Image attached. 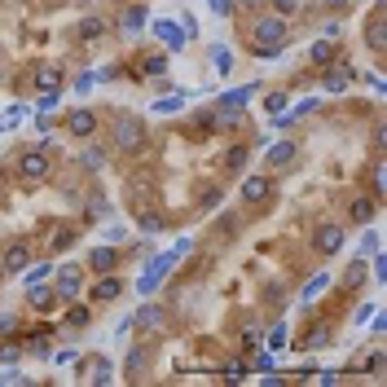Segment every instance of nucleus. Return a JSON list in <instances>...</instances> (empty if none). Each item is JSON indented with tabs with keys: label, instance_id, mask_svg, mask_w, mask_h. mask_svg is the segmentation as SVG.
Returning <instances> with one entry per match:
<instances>
[{
	"label": "nucleus",
	"instance_id": "1",
	"mask_svg": "<svg viewBox=\"0 0 387 387\" xmlns=\"http://www.w3.org/2000/svg\"><path fill=\"white\" fill-rule=\"evenodd\" d=\"M251 36H256V53H260V58H277L282 44H286V18H277V13H273V18L256 22Z\"/></svg>",
	"mask_w": 387,
	"mask_h": 387
},
{
	"label": "nucleus",
	"instance_id": "2",
	"mask_svg": "<svg viewBox=\"0 0 387 387\" xmlns=\"http://www.w3.org/2000/svg\"><path fill=\"white\" fill-rule=\"evenodd\" d=\"M114 145H119L124 155L145 150V124L137 119V114H119V119H114Z\"/></svg>",
	"mask_w": 387,
	"mask_h": 387
},
{
	"label": "nucleus",
	"instance_id": "3",
	"mask_svg": "<svg viewBox=\"0 0 387 387\" xmlns=\"http://www.w3.org/2000/svg\"><path fill=\"white\" fill-rule=\"evenodd\" d=\"M172 264H176V251H163V256H155V260L145 264V273H141V282H137V291H141V295H155V291H159V282L167 277V268H172Z\"/></svg>",
	"mask_w": 387,
	"mask_h": 387
},
{
	"label": "nucleus",
	"instance_id": "4",
	"mask_svg": "<svg viewBox=\"0 0 387 387\" xmlns=\"http://www.w3.org/2000/svg\"><path fill=\"white\" fill-rule=\"evenodd\" d=\"M268 198H273V181L268 176H247L242 181V203L247 207H264Z\"/></svg>",
	"mask_w": 387,
	"mask_h": 387
},
{
	"label": "nucleus",
	"instance_id": "5",
	"mask_svg": "<svg viewBox=\"0 0 387 387\" xmlns=\"http://www.w3.org/2000/svg\"><path fill=\"white\" fill-rule=\"evenodd\" d=\"M18 172H22V181H44L48 176V155H44V150H27L22 163H18Z\"/></svg>",
	"mask_w": 387,
	"mask_h": 387
},
{
	"label": "nucleus",
	"instance_id": "6",
	"mask_svg": "<svg viewBox=\"0 0 387 387\" xmlns=\"http://www.w3.org/2000/svg\"><path fill=\"white\" fill-rule=\"evenodd\" d=\"M317 251H322V256H339L343 251V229L339 225H322L317 229Z\"/></svg>",
	"mask_w": 387,
	"mask_h": 387
},
{
	"label": "nucleus",
	"instance_id": "7",
	"mask_svg": "<svg viewBox=\"0 0 387 387\" xmlns=\"http://www.w3.org/2000/svg\"><path fill=\"white\" fill-rule=\"evenodd\" d=\"M66 132H71V137H93V132H97V114L93 110H71Z\"/></svg>",
	"mask_w": 387,
	"mask_h": 387
},
{
	"label": "nucleus",
	"instance_id": "8",
	"mask_svg": "<svg viewBox=\"0 0 387 387\" xmlns=\"http://www.w3.org/2000/svg\"><path fill=\"white\" fill-rule=\"evenodd\" d=\"M53 295H58V299H75V295H79V268H58Z\"/></svg>",
	"mask_w": 387,
	"mask_h": 387
},
{
	"label": "nucleus",
	"instance_id": "9",
	"mask_svg": "<svg viewBox=\"0 0 387 387\" xmlns=\"http://www.w3.org/2000/svg\"><path fill=\"white\" fill-rule=\"evenodd\" d=\"M119 295H124V277H114V273H102V282L93 286V299H102V304H110Z\"/></svg>",
	"mask_w": 387,
	"mask_h": 387
},
{
	"label": "nucleus",
	"instance_id": "10",
	"mask_svg": "<svg viewBox=\"0 0 387 387\" xmlns=\"http://www.w3.org/2000/svg\"><path fill=\"white\" fill-rule=\"evenodd\" d=\"M132 322H137L141 330H163V308L159 304H141V313L132 317Z\"/></svg>",
	"mask_w": 387,
	"mask_h": 387
},
{
	"label": "nucleus",
	"instance_id": "11",
	"mask_svg": "<svg viewBox=\"0 0 387 387\" xmlns=\"http://www.w3.org/2000/svg\"><path fill=\"white\" fill-rule=\"evenodd\" d=\"M348 84H352L348 66H330V71H326V93H348Z\"/></svg>",
	"mask_w": 387,
	"mask_h": 387
},
{
	"label": "nucleus",
	"instance_id": "12",
	"mask_svg": "<svg viewBox=\"0 0 387 387\" xmlns=\"http://www.w3.org/2000/svg\"><path fill=\"white\" fill-rule=\"evenodd\" d=\"M27 299H31V304H36V308H53V286H40V282H31L27 286Z\"/></svg>",
	"mask_w": 387,
	"mask_h": 387
},
{
	"label": "nucleus",
	"instance_id": "13",
	"mask_svg": "<svg viewBox=\"0 0 387 387\" xmlns=\"http://www.w3.org/2000/svg\"><path fill=\"white\" fill-rule=\"evenodd\" d=\"M114 260H119V251H110V247H97L93 256H88V264L97 268V273H110V268H114Z\"/></svg>",
	"mask_w": 387,
	"mask_h": 387
},
{
	"label": "nucleus",
	"instance_id": "14",
	"mask_svg": "<svg viewBox=\"0 0 387 387\" xmlns=\"http://www.w3.org/2000/svg\"><path fill=\"white\" fill-rule=\"evenodd\" d=\"M295 159V141H277L273 150H268V167H286Z\"/></svg>",
	"mask_w": 387,
	"mask_h": 387
},
{
	"label": "nucleus",
	"instance_id": "15",
	"mask_svg": "<svg viewBox=\"0 0 387 387\" xmlns=\"http://www.w3.org/2000/svg\"><path fill=\"white\" fill-rule=\"evenodd\" d=\"M27 260H31V251H27V247H9V256H5V273H22Z\"/></svg>",
	"mask_w": 387,
	"mask_h": 387
},
{
	"label": "nucleus",
	"instance_id": "16",
	"mask_svg": "<svg viewBox=\"0 0 387 387\" xmlns=\"http://www.w3.org/2000/svg\"><path fill=\"white\" fill-rule=\"evenodd\" d=\"M326 286H330V277H326V273H313V277H308V286H304V295H299V299H304V304H313V299L322 295Z\"/></svg>",
	"mask_w": 387,
	"mask_h": 387
},
{
	"label": "nucleus",
	"instance_id": "17",
	"mask_svg": "<svg viewBox=\"0 0 387 387\" xmlns=\"http://www.w3.org/2000/svg\"><path fill=\"white\" fill-rule=\"evenodd\" d=\"M155 31H159V40H163L167 48H181V44H185V40H181V27H176V22H159Z\"/></svg>",
	"mask_w": 387,
	"mask_h": 387
},
{
	"label": "nucleus",
	"instance_id": "18",
	"mask_svg": "<svg viewBox=\"0 0 387 387\" xmlns=\"http://www.w3.org/2000/svg\"><path fill=\"white\" fill-rule=\"evenodd\" d=\"M106 36V22L102 18H84L79 22V40H102Z\"/></svg>",
	"mask_w": 387,
	"mask_h": 387
},
{
	"label": "nucleus",
	"instance_id": "19",
	"mask_svg": "<svg viewBox=\"0 0 387 387\" xmlns=\"http://www.w3.org/2000/svg\"><path fill=\"white\" fill-rule=\"evenodd\" d=\"M352 221L369 225V221H374V203H369V198H357V203H352Z\"/></svg>",
	"mask_w": 387,
	"mask_h": 387
},
{
	"label": "nucleus",
	"instance_id": "20",
	"mask_svg": "<svg viewBox=\"0 0 387 387\" xmlns=\"http://www.w3.org/2000/svg\"><path fill=\"white\" fill-rule=\"evenodd\" d=\"M110 379H114L110 357H97V361H93V383H110Z\"/></svg>",
	"mask_w": 387,
	"mask_h": 387
},
{
	"label": "nucleus",
	"instance_id": "21",
	"mask_svg": "<svg viewBox=\"0 0 387 387\" xmlns=\"http://www.w3.org/2000/svg\"><path fill=\"white\" fill-rule=\"evenodd\" d=\"M369 48H374V53L383 48V9L374 13V18H369Z\"/></svg>",
	"mask_w": 387,
	"mask_h": 387
},
{
	"label": "nucleus",
	"instance_id": "22",
	"mask_svg": "<svg viewBox=\"0 0 387 387\" xmlns=\"http://www.w3.org/2000/svg\"><path fill=\"white\" fill-rule=\"evenodd\" d=\"M128 357H132V361H128V374H132V379H141V365H145V357H150V352H145V348H132Z\"/></svg>",
	"mask_w": 387,
	"mask_h": 387
},
{
	"label": "nucleus",
	"instance_id": "23",
	"mask_svg": "<svg viewBox=\"0 0 387 387\" xmlns=\"http://www.w3.org/2000/svg\"><path fill=\"white\" fill-rule=\"evenodd\" d=\"M251 93H256V84H251V88H233V93L225 97V106H233V110L247 106V102H251Z\"/></svg>",
	"mask_w": 387,
	"mask_h": 387
},
{
	"label": "nucleus",
	"instance_id": "24",
	"mask_svg": "<svg viewBox=\"0 0 387 387\" xmlns=\"http://www.w3.org/2000/svg\"><path fill=\"white\" fill-rule=\"evenodd\" d=\"M211 62H216V71H221V75H229L233 53H229V48H211Z\"/></svg>",
	"mask_w": 387,
	"mask_h": 387
},
{
	"label": "nucleus",
	"instance_id": "25",
	"mask_svg": "<svg viewBox=\"0 0 387 387\" xmlns=\"http://www.w3.org/2000/svg\"><path fill=\"white\" fill-rule=\"evenodd\" d=\"M247 155H251V145H238V150H229V159H225V167H229V172H238V167L247 163Z\"/></svg>",
	"mask_w": 387,
	"mask_h": 387
},
{
	"label": "nucleus",
	"instance_id": "26",
	"mask_svg": "<svg viewBox=\"0 0 387 387\" xmlns=\"http://www.w3.org/2000/svg\"><path fill=\"white\" fill-rule=\"evenodd\" d=\"M66 326H88V308H84V304H71V313H66Z\"/></svg>",
	"mask_w": 387,
	"mask_h": 387
},
{
	"label": "nucleus",
	"instance_id": "27",
	"mask_svg": "<svg viewBox=\"0 0 387 387\" xmlns=\"http://www.w3.org/2000/svg\"><path fill=\"white\" fill-rule=\"evenodd\" d=\"M330 58H334V44L330 40H317L313 44V62H330Z\"/></svg>",
	"mask_w": 387,
	"mask_h": 387
},
{
	"label": "nucleus",
	"instance_id": "28",
	"mask_svg": "<svg viewBox=\"0 0 387 387\" xmlns=\"http://www.w3.org/2000/svg\"><path fill=\"white\" fill-rule=\"evenodd\" d=\"M268 5H273V13H277V18H291V13L299 9V0H268Z\"/></svg>",
	"mask_w": 387,
	"mask_h": 387
},
{
	"label": "nucleus",
	"instance_id": "29",
	"mask_svg": "<svg viewBox=\"0 0 387 387\" xmlns=\"http://www.w3.org/2000/svg\"><path fill=\"white\" fill-rule=\"evenodd\" d=\"M155 110H159V114H176V110H185V97H163Z\"/></svg>",
	"mask_w": 387,
	"mask_h": 387
},
{
	"label": "nucleus",
	"instance_id": "30",
	"mask_svg": "<svg viewBox=\"0 0 387 387\" xmlns=\"http://www.w3.org/2000/svg\"><path fill=\"white\" fill-rule=\"evenodd\" d=\"M159 229H163V216H141V233L145 238H155Z\"/></svg>",
	"mask_w": 387,
	"mask_h": 387
},
{
	"label": "nucleus",
	"instance_id": "31",
	"mask_svg": "<svg viewBox=\"0 0 387 387\" xmlns=\"http://www.w3.org/2000/svg\"><path fill=\"white\" fill-rule=\"evenodd\" d=\"M36 84H40V88H58V84H62V75L53 71V66H48V71H40V75H36Z\"/></svg>",
	"mask_w": 387,
	"mask_h": 387
},
{
	"label": "nucleus",
	"instance_id": "32",
	"mask_svg": "<svg viewBox=\"0 0 387 387\" xmlns=\"http://www.w3.org/2000/svg\"><path fill=\"white\" fill-rule=\"evenodd\" d=\"M326 339H330V334H326V326H313V330H308V339H304V348H322Z\"/></svg>",
	"mask_w": 387,
	"mask_h": 387
},
{
	"label": "nucleus",
	"instance_id": "33",
	"mask_svg": "<svg viewBox=\"0 0 387 387\" xmlns=\"http://www.w3.org/2000/svg\"><path fill=\"white\" fill-rule=\"evenodd\" d=\"M0 361H5V365H18V361H22V348H18V343L0 348Z\"/></svg>",
	"mask_w": 387,
	"mask_h": 387
},
{
	"label": "nucleus",
	"instance_id": "34",
	"mask_svg": "<svg viewBox=\"0 0 387 387\" xmlns=\"http://www.w3.org/2000/svg\"><path fill=\"white\" fill-rule=\"evenodd\" d=\"M79 163H84V167H102V163H106V155H102V150H84Z\"/></svg>",
	"mask_w": 387,
	"mask_h": 387
},
{
	"label": "nucleus",
	"instance_id": "35",
	"mask_svg": "<svg viewBox=\"0 0 387 387\" xmlns=\"http://www.w3.org/2000/svg\"><path fill=\"white\" fill-rule=\"evenodd\" d=\"M106 198H93V203H88V221H106Z\"/></svg>",
	"mask_w": 387,
	"mask_h": 387
},
{
	"label": "nucleus",
	"instance_id": "36",
	"mask_svg": "<svg viewBox=\"0 0 387 387\" xmlns=\"http://www.w3.org/2000/svg\"><path fill=\"white\" fill-rule=\"evenodd\" d=\"M256 369L260 374H273V352H256Z\"/></svg>",
	"mask_w": 387,
	"mask_h": 387
},
{
	"label": "nucleus",
	"instance_id": "37",
	"mask_svg": "<svg viewBox=\"0 0 387 387\" xmlns=\"http://www.w3.org/2000/svg\"><path fill=\"white\" fill-rule=\"evenodd\" d=\"M141 71H150V75H163L167 71V58H145V66Z\"/></svg>",
	"mask_w": 387,
	"mask_h": 387
},
{
	"label": "nucleus",
	"instance_id": "38",
	"mask_svg": "<svg viewBox=\"0 0 387 387\" xmlns=\"http://www.w3.org/2000/svg\"><path fill=\"white\" fill-rule=\"evenodd\" d=\"M53 361H58V365H79V352H75V348H62Z\"/></svg>",
	"mask_w": 387,
	"mask_h": 387
},
{
	"label": "nucleus",
	"instance_id": "39",
	"mask_svg": "<svg viewBox=\"0 0 387 387\" xmlns=\"http://www.w3.org/2000/svg\"><path fill=\"white\" fill-rule=\"evenodd\" d=\"M207 9H211V13H221V18H225V13H233V0H207Z\"/></svg>",
	"mask_w": 387,
	"mask_h": 387
},
{
	"label": "nucleus",
	"instance_id": "40",
	"mask_svg": "<svg viewBox=\"0 0 387 387\" xmlns=\"http://www.w3.org/2000/svg\"><path fill=\"white\" fill-rule=\"evenodd\" d=\"M141 22H145V9H132V13H128V18H124V27H128V31H137Z\"/></svg>",
	"mask_w": 387,
	"mask_h": 387
},
{
	"label": "nucleus",
	"instance_id": "41",
	"mask_svg": "<svg viewBox=\"0 0 387 387\" xmlns=\"http://www.w3.org/2000/svg\"><path fill=\"white\" fill-rule=\"evenodd\" d=\"M282 106H286V97H282V93H268V97H264V110H273V114H277Z\"/></svg>",
	"mask_w": 387,
	"mask_h": 387
},
{
	"label": "nucleus",
	"instance_id": "42",
	"mask_svg": "<svg viewBox=\"0 0 387 387\" xmlns=\"http://www.w3.org/2000/svg\"><path fill=\"white\" fill-rule=\"evenodd\" d=\"M48 273H53V264H40V268H31V273H27V282H44Z\"/></svg>",
	"mask_w": 387,
	"mask_h": 387
},
{
	"label": "nucleus",
	"instance_id": "43",
	"mask_svg": "<svg viewBox=\"0 0 387 387\" xmlns=\"http://www.w3.org/2000/svg\"><path fill=\"white\" fill-rule=\"evenodd\" d=\"M13 330H18V317L5 313V317H0V334H13Z\"/></svg>",
	"mask_w": 387,
	"mask_h": 387
},
{
	"label": "nucleus",
	"instance_id": "44",
	"mask_svg": "<svg viewBox=\"0 0 387 387\" xmlns=\"http://www.w3.org/2000/svg\"><path fill=\"white\" fill-rule=\"evenodd\" d=\"M216 203H221V185H216V190H207V194H203V207H216Z\"/></svg>",
	"mask_w": 387,
	"mask_h": 387
},
{
	"label": "nucleus",
	"instance_id": "45",
	"mask_svg": "<svg viewBox=\"0 0 387 387\" xmlns=\"http://www.w3.org/2000/svg\"><path fill=\"white\" fill-rule=\"evenodd\" d=\"M242 5H260V0H242Z\"/></svg>",
	"mask_w": 387,
	"mask_h": 387
},
{
	"label": "nucleus",
	"instance_id": "46",
	"mask_svg": "<svg viewBox=\"0 0 387 387\" xmlns=\"http://www.w3.org/2000/svg\"><path fill=\"white\" fill-rule=\"evenodd\" d=\"M79 5H93V0H79Z\"/></svg>",
	"mask_w": 387,
	"mask_h": 387
},
{
	"label": "nucleus",
	"instance_id": "47",
	"mask_svg": "<svg viewBox=\"0 0 387 387\" xmlns=\"http://www.w3.org/2000/svg\"><path fill=\"white\" fill-rule=\"evenodd\" d=\"M0 75H5V66H0Z\"/></svg>",
	"mask_w": 387,
	"mask_h": 387
}]
</instances>
